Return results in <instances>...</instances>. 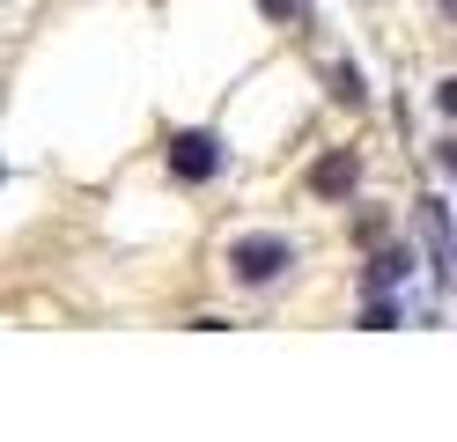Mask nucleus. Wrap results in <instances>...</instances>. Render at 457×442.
I'll list each match as a JSON object with an SVG mask.
<instances>
[{"label":"nucleus","mask_w":457,"mask_h":442,"mask_svg":"<svg viewBox=\"0 0 457 442\" xmlns=\"http://www.w3.org/2000/svg\"><path fill=\"white\" fill-rule=\"evenodd\" d=\"M406 273H413V251H406V244H384L377 258L361 265V288H369V295H391V288L406 280Z\"/></svg>","instance_id":"20e7f679"},{"label":"nucleus","mask_w":457,"mask_h":442,"mask_svg":"<svg viewBox=\"0 0 457 442\" xmlns=\"http://www.w3.org/2000/svg\"><path fill=\"white\" fill-rule=\"evenodd\" d=\"M361 185V155L354 147H332V155H318V170H310V192L318 199H347Z\"/></svg>","instance_id":"7ed1b4c3"},{"label":"nucleus","mask_w":457,"mask_h":442,"mask_svg":"<svg viewBox=\"0 0 457 442\" xmlns=\"http://www.w3.org/2000/svg\"><path fill=\"white\" fill-rule=\"evenodd\" d=\"M443 8H450V15H457V0H443Z\"/></svg>","instance_id":"1a4fd4ad"},{"label":"nucleus","mask_w":457,"mask_h":442,"mask_svg":"<svg viewBox=\"0 0 457 442\" xmlns=\"http://www.w3.org/2000/svg\"><path fill=\"white\" fill-rule=\"evenodd\" d=\"M259 8H266L273 22H303V15H310V0H259Z\"/></svg>","instance_id":"0eeeda50"},{"label":"nucleus","mask_w":457,"mask_h":442,"mask_svg":"<svg viewBox=\"0 0 457 442\" xmlns=\"http://www.w3.org/2000/svg\"><path fill=\"white\" fill-rule=\"evenodd\" d=\"M288 236H244V244L237 251H228V273H237L244 288H266V280H280V273H288Z\"/></svg>","instance_id":"f257e3e1"},{"label":"nucleus","mask_w":457,"mask_h":442,"mask_svg":"<svg viewBox=\"0 0 457 442\" xmlns=\"http://www.w3.org/2000/svg\"><path fill=\"white\" fill-rule=\"evenodd\" d=\"M361 324H369V332H391V324H406V317H398V303H391V295H377V303L361 310Z\"/></svg>","instance_id":"39448f33"},{"label":"nucleus","mask_w":457,"mask_h":442,"mask_svg":"<svg viewBox=\"0 0 457 442\" xmlns=\"http://www.w3.org/2000/svg\"><path fill=\"white\" fill-rule=\"evenodd\" d=\"M436 104H443V111H450V118H457V74H450V81H443V88H436Z\"/></svg>","instance_id":"6e6552de"},{"label":"nucleus","mask_w":457,"mask_h":442,"mask_svg":"<svg viewBox=\"0 0 457 442\" xmlns=\"http://www.w3.org/2000/svg\"><path fill=\"white\" fill-rule=\"evenodd\" d=\"M332 96H339V104H361L369 88H361V74H354V67H332Z\"/></svg>","instance_id":"423d86ee"},{"label":"nucleus","mask_w":457,"mask_h":442,"mask_svg":"<svg viewBox=\"0 0 457 442\" xmlns=\"http://www.w3.org/2000/svg\"><path fill=\"white\" fill-rule=\"evenodd\" d=\"M170 170H178L185 185L214 177V170H221V140H214V133H178V140H170Z\"/></svg>","instance_id":"f03ea898"}]
</instances>
